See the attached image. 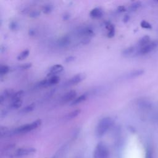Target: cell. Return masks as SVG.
Here are the masks:
<instances>
[{
  "instance_id": "cell-35",
  "label": "cell",
  "mask_w": 158,
  "mask_h": 158,
  "mask_svg": "<svg viewBox=\"0 0 158 158\" xmlns=\"http://www.w3.org/2000/svg\"><path fill=\"white\" fill-rule=\"evenodd\" d=\"M69 17H70V14H64L62 16V19H63L64 20H68Z\"/></svg>"
},
{
  "instance_id": "cell-18",
  "label": "cell",
  "mask_w": 158,
  "mask_h": 158,
  "mask_svg": "<svg viewBox=\"0 0 158 158\" xmlns=\"http://www.w3.org/2000/svg\"><path fill=\"white\" fill-rule=\"evenodd\" d=\"M80 32L82 35L87 36V37L93 36L94 34L93 30L91 28H89V27H85V28H82L80 31Z\"/></svg>"
},
{
  "instance_id": "cell-5",
  "label": "cell",
  "mask_w": 158,
  "mask_h": 158,
  "mask_svg": "<svg viewBox=\"0 0 158 158\" xmlns=\"http://www.w3.org/2000/svg\"><path fill=\"white\" fill-rule=\"evenodd\" d=\"M36 149L33 148L25 147V148H20L15 150L14 154L16 157H23L28 156L33 154L36 152Z\"/></svg>"
},
{
  "instance_id": "cell-13",
  "label": "cell",
  "mask_w": 158,
  "mask_h": 158,
  "mask_svg": "<svg viewBox=\"0 0 158 158\" xmlns=\"http://www.w3.org/2000/svg\"><path fill=\"white\" fill-rule=\"evenodd\" d=\"M106 28L107 30V36L108 38H112L114 36L115 33V30L114 26L111 24L109 22H107L106 24Z\"/></svg>"
},
{
  "instance_id": "cell-27",
  "label": "cell",
  "mask_w": 158,
  "mask_h": 158,
  "mask_svg": "<svg viewBox=\"0 0 158 158\" xmlns=\"http://www.w3.org/2000/svg\"><path fill=\"white\" fill-rule=\"evenodd\" d=\"M10 70L9 67L6 65H1L0 66V74L1 75H4L7 74Z\"/></svg>"
},
{
  "instance_id": "cell-6",
  "label": "cell",
  "mask_w": 158,
  "mask_h": 158,
  "mask_svg": "<svg viewBox=\"0 0 158 158\" xmlns=\"http://www.w3.org/2000/svg\"><path fill=\"white\" fill-rule=\"evenodd\" d=\"M60 81V78L56 75L50 77L48 79H44L41 81H40L38 83V86L40 87H48V86H53L57 83H58Z\"/></svg>"
},
{
  "instance_id": "cell-21",
  "label": "cell",
  "mask_w": 158,
  "mask_h": 158,
  "mask_svg": "<svg viewBox=\"0 0 158 158\" xmlns=\"http://www.w3.org/2000/svg\"><path fill=\"white\" fill-rule=\"evenodd\" d=\"M22 104V101L21 99H18V100L12 101V102L9 106V109H19L21 107Z\"/></svg>"
},
{
  "instance_id": "cell-32",
  "label": "cell",
  "mask_w": 158,
  "mask_h": 158,
  "mask_svg": "<svg viewBox=\"0 0 158 158\" xmlns=\"http://www.w3.org/2000/svg\"><path fill=\"white\" fill-rule=\"evenodd\" d=\"M76 57L75 56H69L67 57H66L65 59V62L66 63H70V62H73L75 60Z\"/></svg>"
},
{
  "instance_id": "cell-23",
  "label": "cell",
  "mask_w": 158,
  "mask_h": 158,
  "mask_svg": "<svg viewBox=\"0 0 158 158\" xmlns=\"http://www.w3.org/2000/svg\"><path fill=\"white\" fill-rule=\"evenodd\" d=\"M29 53H30V51L28 49H25L24 51H23L22 52H20L18 56L17 57V60H22L23 59H25V58H27L28 55H29Z\"/></svg>"
},
{
  "instance_id": "cell-29",
  "label": "cell",
  "mask_w": 158,
  "mask_h": 158,
  "mask_svg": "<svg viewBox=\"0 0 158 158\" xmlns=\"http://www.w3.org/2000/svg\"><path fill=\"white\" fill-rule=\"evenodd\" d=\"M140 25L142 28L145 29H152V25H151V23H149L146 20H142L140 23Z\"/></svg>"
},
{
  "instance_id": "cell-39",
  "label": "cell",
  "mask_w": 158,
  "mask_h": 158,
  "mask_svg": "<svg viewBox=\"0 0 158 158\" xmlns=\"http://www.w3.org/2000/svg\"><path fill=\"white\" fill-rule=\"evenodd\" d=\"M153 116H154L153 118H154L155 120H156V121H157V122H158V112H157V113L154 114Z\"/></svg>"
},
{
  "instance_id": "cell-22",
  "label": "cell",
  "mask_w": 158,
  "mask_h": 158,
  "mask_svg": "<svg viewBox=\"0 0 158 158\" xmlns=\"http://www.w3.org/2000/svg\"><path fill=\"white\" fill-rule=\"evenodd\" d=\"M35 104H34L33 103H32V104H30V105L27 106L26 107H23V109H22L20 112V113H22V114H27V113L30 112H31L32 110H33L34 109H35Z\"/></svg>"
},
{
  "instance_id": "cell-26",
  "label": "cell",
  "mask_w": 158,
  "mask_h": 158,
  "mask_svg": "<svg viewBox=\"0 0 158 158\" xmlns=\"http://www.w3.org/2000/svg\"><path fill=\"white\" fill-rule=\"evenodd\" d=\"M141 6V2L140 1H136L130 6L129 9L130 11H135L138 9H139Z\"/></svg>"
},
{
  "instance_id": "cell-37",
  "label": "cell",
  "mask_w": 158,
  "mask_h": 158,
  "mask_svg": "<svg viewBox=\"0 0 158 158\" xmlns=\"http://www.w3.org/2000/svg\"><path fill=\"white\" fill-rule=\"evenodd\" d=\"M28 35L30 36H33L35 35V31L33 29H30L28 31Z\"/></svg>"
},
{
  "instance_id": "cell-17",
  "label": "cell",
  "mask_w": 158,
  "mask_h": 158,
  "mask_svg": "<svg viewBox=\"0 0 158 158\" xmlns=\"http://www.w3.org/2000/svg\"><path fill=\"white\" fill-rule=\"evenodd\" d=\"M137 50H136V48L134 46H130L126 49H125L122 51V55L125 57H129L131 55L135 54Z\"/></svg>"
},
{
  "instance_id": "cell-36",
  "label": "cell",
  "mask_w": 158,
  "mask_h": 158,
  "mask_svg": "<svg viewBox=\"0 0 158 158\" xmlns=\"http://www.w3.org/2000/svg\"><path fill=\"white\" fill-rule=\"evenodd\" d=\"M130 19V16L128 15H125L124 17H123V21L124 22H127Z\"/></svg>"
},
{
  "instance_id": "cell-11",
  "label": "cell",
  "mask_w": 158,
  "mask_h": 158,
  "mask_svg": "<svg viewBox=\"0 0 158 158\" xmlns=\"http://www.w3.org/2000/svg\"><path fill=\"white\" fill-rule=\"evenodd\" d=\"M70 42H71L70 37L68 35H65L61 37L57 41V44L60 47H65L69 46L70 44Z\"/></svg>"
},
{
  "instance_id": "cell-30",
  "label": "cell",
  "mask_w": 158,
  "mask_h": 158,
  "mask_svg": "<svg viewBox=\"0 0 158 158\" xmlns=\"http://www.w3.org/2000/svg\"><path fill=\"white\" fill-rule=\"evenodd\" d=\"M31 66H32L31 63H25V64H23L18 66L17 69H20V70H26V69H30V67H31Z\"/></svg>"
},
{
  "instance_id": "cell-24",
  "label": "cell",
  "mask_w": 158,
  "mask_h": 158,
  "mask_svg": "<svg viewBox=\"0 0 158 158\" xmlns=\"http://www.w3.org/2000/svg\"><path fill=\"white\" fill-rule=\"evenodd\" d=\"M24 94V92L22 90H20V91H18L17 92H15L13 96H12V98H10L11 99V101H15V100H18V99H20V98L23 96Z\"/></svg>"
},
{
  "instance_id": "cell-38",
  "label": "cell",
  "mask_w": 158,
  "mask_h": 158,
  "mask_svg": "<svg viewBox=\"0 0 158 158\" xmlns=\"http://www.w3.org/2000/svg\"><path fill=\"white\" fill-rule=\"evenodd\" d=\"M89 39L88 38H86L85 39H84L83 41H82V44H88L89 42Z\"/></svg>"
},
{
  "instance_id": "cell-4",
  "label": "cell",
  "mask_w": 158,
  "mask_h": 158,
  "mask_svg": "<svg viewBox=\"0 0 158 158\" xmlns=\"http://www.w3.org/2000/svg\"><path fill=\"white\" fill-rule=\"evenodd\" d=\"M158 46V41L155 40L150 42L146 46L139 48L137 49L135 54L136 55H144L146 54L149 53L150 52L152 51L155 48H156Z\"/></svg>"
},
{
  "instance_id": "cell-19",
  "label": "cell",
  "mask_w": 158,
  "mask_h": 158,
  "mask_svg": "<svg viewBox=\"0 0 158 158\" xmlns=\"http://www.w3.org/2000/svg\"><path fill=\"white\" fill-rule=\"evenodd\" d=\"M139 107L143 109H149L152 107V104L148 100H141L138 102Z\"/></svg>"
},
{
  "instance_id": "cell-28",
  "label": "cell",
  "mask_w": 158,
  "mask_h": 158,
  "mask_svg": "<svg viewBox=\"0 0 158 158\" xmlns=\"http://www.w3.org/2000/svg\"><path fill=\"white\" fill-rule=\"evenodd\" d=\"M9 28L12 31H15L19 28V24L16 21H12L9 25Z\"/></svg>"
},
{
  "instance_id": "cell-16",
  "label": "cell",
  "mask_w": 158,
  "mask_h": 158,
  "mask_svg": "<svg viewBox=\"0 0 158 158\" xmlns=\"http://www.w3.org/2000/svg\"><path fill=\"white\" fill-rule=\"evenodd\" d=\"M87 97H88V94L85 93V94H83L81 95H80V96L76 98L72 102H71V105L72 106H74V105H77V104H78L80 103H81L82 102L85 101L87 99Z\"/></svg>"
},
{
  "instance_id": "cell-15",
  "label": "cell",
  "mask_w": 158,
  "mask_h": 158,
  "mask_svg": "<svg viewBox=\"0 0 158 158\" xmlns=\"http://www.w3.org/2000/svg\"><path fill=\"white\" fill-rule=\"evenodd\" d=\"M81 113V110L80 109H76L74 110L73 111H71L69 113H67L64 118L65 120H72L73 118H76L78 115H79V114Z\"/></svg>"
},
{
  "instance_id": "cell-1",
  "label": "cell",
  "mask_w": 158,
  "mask_h": 158,
  "mask_svg": "<svg viewBox=\"0 0 158 158\" xmlns=\"http://www.w3.org/2000/svg\"><path fill=\"white\" fill-rule=\"evenodd\" d=\"M113 123L112 119L109 117H105L101 118L96 127V134L98 136L101 137L106 134L110 129Z\"/></svg>"
},
{
  "instance_id": "cell-8",
  "label": "cell",
  "mask_w": 158,
  "mask_h": 158,
  "mask_svg": "<svg viewBox=\"0 0 158 158\" xmlns=\"http://www.w3.org/2000/svg\"><path fill=\"white\" fill-rule=\"evenodd\" d=\"M77 92L75 90H71L64 94L61 98V101L63 103H66L69 101H73L76 98Z\"/></svg>"
},
{
  "instance_id": "cell-31",
  "label": "cell",
  "mask_w": 158,
  "mask_h": 158,
  "mask_svg": "<svg viewBox=\"0 0 158 158\" xmlns=\"http://www.w3.org/2000/svg\"><path fill=\"white\" fill-rule=\"evenodd\" d=\"M40 15V12L37 10H32V11L29 12V16L30 17H32V18L37 17Z\"/></svg>"
},
{
  "instance_id": "cell-20",
  "label": "cell",
  "mask_w": 158,
  "mask_h": 158,
  "mask_svg": "<svg viewBox=\"0 0 158 158\" xmlns=\"http://www.w3.org/2000/svg\"><path fill=\"white\" fill-rule=\"evenodd\" d=\"M144 70L142 69H138V70H135L131 71L130 73H128V78H135L137 77H139L144 73Z\"/></svg>"
},
{
  "instance_id": "cell-3",
  "label": "cell",
  "mask_w": 158,
  "mask_h": 158,
  "mask_svg": "<svg viewBox=\"0 0 158 158\" xmlns=\"http://www.w3.org/2000/svg\"><path fill=\"white\" fill-rule=\"evenodd\" d=\"M109 151L107 146L103 143H99L94 148L93 158H108Z\"/></svg>"
},
{
  "instance_id": "cell-12",
  "label": "cell",
  "mask_w": 158,
  "mask_h": 158,
  "mask_svg": "<svg viewBox=\"0 0 158 158\" xmlns=\"http://www.w3.org/2000/svg\"><path fill=\"white\" fill-rule=\"evenodd\" d=\"M102 15H103V10L102 9L99 7H95L93 9L89 12L90 17L94 19L100 18L102 16Z\"/></svg>"
},
{
  "instance_id": "cell-33",
  "label": "cell",
  "mask_w": 158,
  "mask_h": 158,
  "mask_svg": "<svg viewBox=\"0 0 158 158\" xmlns=\"http://www.w3.org/2000/svg\"><path fill=\"white\" fill-rule=\"evenodd\" d=\"M145 158H152V152L149 149H148L146 150V155H145Z\"/></svg>"
},
{
  "instance_id": "cell-7",
  "label": "cell",
  "mask_w": 158,
  "mask_h": 158,
  "mask_svg": "<svg viewBox=\"0 0 158 158\" xmlns=\"http://www.w3.org/2000/svg\"><path fill=\"white\" fill-rule=\"evenodd\" d=\"M85 77L82 73H78L73 77H72L71 78L69 79V80L66 83L67 86H73L75 85H77L79 83H80L81 81H83L85 79Z\"/></svg>"
},
{
  "instance_id": "cell-9",
  "label": "cell",
  "mask_w": 158,
  "mask_h": 158,
  "mask_svg": "<svg viewBox=\"0 0 158 158\" xmlns=\"http://www.w3.org/2000/svg\"><path fill=\"white\" fill-rule=\"evenodd\" d=\"M63 70H64V67L62 65L60 64L54 65L49 69L48 76V77L56 76L57 74L60 73Z\"/></svg>"
},
{
  "instance_id": "cell-2",
  "label": "cell",
  "mask_w": 158,
  "mask_h": 158,
  "mask_svg": "<svg viewBox=\"0 0 158 158\" xmlns=\"http://www.w3.org/2000/svg\"><path fill=\"white\" fill-rule=\"evenodd\" d=\"M41 120L39 119V120H36L31 123H29L27 124L21 125V126L12 130L13 135L23 134V133H28V132L31 131L32 130L37 128L39 126L41 125Z\"/></svg>"
},
{
  "instance_id": "cell-10",
  "label": "cell",
  "mask_w": 158,
  "mask_h": 158,
  "mask_svg": "<svg viewBox=\"0 0 158 158\" xmlns=\"http://www.w3.org/2000/svg\"><path fill=\"white\" fill-rule=\"evenodd\" d=\"M14 93L15 92L12 89H6L4 90L0 95V103L2 104L9 98H11Z\"/></svg>"
},
{
  "instance_id": "cell-14",
  "label": "cell",
  "mask_w": 158,
  "mask_h": 158,
  "mask_svg": "<svg viewBox=\"0 0 158 158\" xmlns=\"http://www.w3.org/2000/svg\"><path fill=\"white\" fill-rule=\"evenodd\" d=\"M151 42V38L148 35H145L143 36L138 42V46L139 48H143Z\"/></svg>"
},
{
  "instance_id": "cell-25",
  "label": "cell",
  "mask_w": 158,
  "mask_h": 158,
  "mask_svg": "<svg viewBox=\"0 0 158 158\" xmlns=\"http://www.w3.org/2000/svg\"><path fill=\"white\" fill-rule=\"evenodd\" d=\"M52 9H53V7L52 5L51 4H46V5H44L42 7V12L45 14H49L51 13L52 11Z\"/></svg>"
},
{
  "instance_id": "cell-34",
  "label": "cell",
  "mask_w": 158,
  "mask_h": 158,
  "mask_svg": "<svg viewBox=\"0 0 158 158\" xmlns=\"http://www.w3.org/2000/svg\"><path fill=\"white\" fill-rule=\"evenodd\" d=\"M117 10L120 12H123L125 11H126V8L125 6H119L118 7H117Z\"/></svg>"
}]
</instances>
